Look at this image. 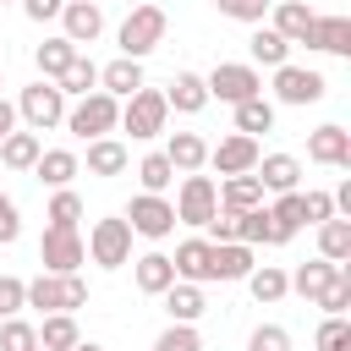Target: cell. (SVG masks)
I'll return each instance as SVG.
<instances>
[{"label": "cell", "instance_id": "35", "mask_svg": "<svg viewBox=\"0 0 351 351\" xmlns=\"http://www.w3.org/2000/svg\"><path fill=\"white\" fill-rule=\"evenodd\" d=\"M318 258L324 263H351V219H324L318 225Z\"/></svg>", "mask_w": 351, "mask_h": 351}, {"label": "cell", "instance_id": "13", "mask_svg": "<svg viewBox=\"0 0 351 351\" xmlns=\"http://www.w3.org/2000/svg\"><path fill=\"white\" fill-rule=\"evenodd\" d=\"M307 159L313 165H324V170H351V132L346 126H318V132H307Z\"/></svg>", "mask_w": 351, "mask_h": 351}, {"label": "cell", "instance_id": "18", "mask_svg": "<svg viewBox=\"0 0 351 351\" xmlns=\"http://www.w3.org/2000/svg\"><path fill=\"white\" fill-rule=\"evenodd\" d=\"M269 208V247H285L302 225H307V214H302V192H280L274 203H263Z\"/></svg>", "mask_w": 351, "mask_h": 351}, {"label": "cell", "instance_id": "5", "mask_svg": "<svg viewBox=\"0 0 351 351\" xmlns=\"http://www.w3.org/2000/svg\"><path fill=\"white\" fill-rule=\"evenodd\" d=\"M88 263H99V269H126L132 263V225L121 219V214H104V219H93L88 225Z\"/></svg>", "mask_w": 351, "mask_h": 351}, {"label": "cell", "instance_id": "1", "mask_svg": "<svg viewBox=\"0 0 351 351\" xmlns=\"http://www.w3.org/2000/svg\"><path fill=\"white\" fill-rule=\"evenodd\" d=\"M165 33H170V16H165V5H132L126 11V22L115 27V44H121V55L126 60H148L159 44H165Z\"/></svg>", "mask_w": 351, "mask_h": 351}, {"label": "cell", "instance_id": "46", "mask_svg": "<svg viewBox=\"0 0 351 351\" xmlns=\"http://www.w3.org/2000/svg\"><path fill=\"white\" fill-rule=\"evenodd\" d=\"M247 351H291V329L285 324H258L247 335Z\"/></svg>", "mask_w": 351, "mask_h": 351}, {"label": "cell", "instance_id": "30", "mask_svg": "<svg viewBox=\"0 0 351 351\" xmlns=\"http://www.w3.org/2000/svg\"><path fill=\"white\" fill-rule=\"evenodd\" d=\"M219 208H225V214L263 208V186H258V176H225V181H219Z\"/></svg>", "mask_w": 351, "mask_h": 351}, {"label": "cell", "instance_id": "14", "mask_svg": "<svg viewBox=\"0 0 351 351\" xmlns=\"http://www.w3.org/2000/svg\"><path fill=\"white\" fill-rule=\"evenodd\" d=\"M104 33V5L99 0H66V11H60V38H71L77 49L82 44H93Z\"/></svg>", "mask_w": 351, "mask_h": 351}, {"label": "cell", "instance_id": "2", "mask_svg": "<svg viewBox=\"0 0 351 351\" xmlns=\"http://www.w3.org/2000/svg\"><path fill=\"white\" fill-rule=\"evenodd\" d=\"M71 137H82V143H93V137H115L121 132V99H110V93H88V99H77V104H66V121H60Z\"/></svg>", "mask_w": 351, "mask_h": 351}, {"label": "cell", "instance_id": "7", "mask_svg": "<svg viewBox=\"0 0 351 351\" xmlns=\"http://www.w3.org/2000/svg\"><path fill=\"white\" fill-rule=\"evenodd\" d=\"M176 225H192V230H203L214 214H219V181L214 176H181V186H176Z\"/></svg>", "mask_w": 351, "mask_h": 351}, {"label": "cell", "instance_id": "44", "mask_svg": "<svg viewBox=\"0 0 351 351\" xmlns=\"http://www.w3.org/2000/svg\"><path fill=\"white\" fill-rule=\"evenodd\" d=\"M318 351H351V318H324L318 335H313Z\"/></svg>", "mask_w": 351, "mask_h": 351}, {"label": "cell", "instance_id": "43", "mask_svg": "<svg viewBox=\"0 0 351 351\" xmlns=\"http://www.w3.org/2000/svg\"><path fill=\"white\" fill-rule=\"evenodd\" d=\"M313 307H324V318H346V307H351V269H340V274H335V285H329Z\"/></svg>", "mask_w": 351, "mask_h": 351}, {"label": "cell", "instance_id": "4", "mask_svg": "<svg viewBox=\"0 0 351 351\" xmlns=\"http://www.w3.org/2000/svg\"><path fill=\"white\" fill-rule=\"evenodd\" d=\"M121 132H132V143H148V137L170 132L165 88H137L132 99H121Z\"/></svg>", "mask_w": 351, "mask_h": 351}, {"label": "cell", "instance_id": "39", "mask_svg": "<svg viewBox=\"0 0 351 351\" xmlns=\"http://www.w3.org/2000/svg\"><path fill=\"white\" fill-rule=\"evenodd\" d=\"M137 181H143V192H159V197H165V186L176 181V170H170L165 154H143V159H137Z\"/></svg>", "mask_w": 351, "mask_h": 351}, {"label": "cell", "instance_id": "20", "mask_svg": "<svg viewBox=\"0 0 351 351\" xmlns=\"http://www.w3.org/2000/svg\"><path fill=\"white\" fill-rule=\"evenodd\" d=\"M33 176H38L49 192H60V186H71V181L82 176V154H71V148H44L38 165H33Z\"/></svg>", "mask_w": 351, "mask_h": 351}, {"label": "cell", "instance_id": "25", "mask_svg": "<svg viewBox=\"0 0 351 351\" xmlns=\"http://www.w3.org/2000/svg\"><path fill=\"white\" fill-rule=\"evenodd\" d=\"M165 104H170L176 115H197V110L208 104L203 71H176V77H170V88H165Z\"/></svg>", "mask_w": 351, "mask_h": 351}, {"label": "cell", "instance_id": "22", "mask_svg": "<svg viewBox=\"0 0 351 351\" xmlns=\"http://www.w3.org/2000/svg\"><path fill=\"white\" fill-rule=\"evenodd\" d=\"M208 258H214V247H208L203 236H186V241L176 247V258H170V269H176V280H186V285H208Z\"/></svg>", "mask_w": 351, "mask_h": 351}, {"label": "cell", "instance_id": "36", "mask_svg": "<svg viewBox=\"0 0 351 351\" xmlns=\"http://www.w3.org/2000/svg\"><path fill=\"white\" fill-rule=\"evenodd\" d=\"M247 49H252V60H247V66H269V71H274V66H285V60H291V44H285L274 27H252Z\"/></svg>", "mask_w": 351, "mask_h": 351}, {"label": "cell", "instance_id": "29", "mask_svg": "<svg viewBox=\"0 0 351 351\" xmlns=\"http://www.w3.org/2000/svg\"><path fill=\"white\" fill-rule=\"evenodd\" d=\"M77 55H82V49H77L71 38H60V33H55V38H44V44L33 49V66H38V77H44V82H60V71H66Z\"/></svg>", "mask_w": 351, "mask_h": 351}, {"label": "cell", "instance_id": "37", "mask_svg": "<svg viewBox=\"0 0 351 351\" xmlns=\"http://www.w3.org/2000/svg\"><path fill=\"white\" fill-rule=\"evenodd\" d=\"M55 88H60L66 99H88V93L99 88V66H93L88 55H77V60H71V66L60 71V82H55Z\"/></svg>", "mask_w": 351, "mask_h": 351}, {"label": "cell", "instance_id": "41", "mask_svg": "<svg viewBox=\"0 0 351 351\" xmlns=\"http://www.w3.org/2000/svg\"><path fill=\"white\" fill-rule=\"evenodd\" d=\"M154 351H203V335H197V324H165Z\"/></svg>", "mask_w": 351, "mask_h": 351}, {"label": "cell", "instance_id": "15", "mask_svg": "<svg viewBox=\"0 0 351 351\" xmlns=\"http://www.w3.org/2000/svg\"><path fill=\"white\" fill-rule=\"evenodd\" d=\"M302 44L318 55H351V16H313Z\"/></svg>", "mask_w": 351, "mask_h": 351}, {"label": "cell", "instance_id": "31", "mask_svg": "<svg viewBox=\"0 0 351 351\" xmlns=\"http://www.w3.org/2000/svg\"><path fill=\"white\" fill-rule=\"evenodd\" d=\"M38 154H44V137L38 132H11V137H0V165L5 170H33L38 165Z\"/></svg>", "mask_w": 351, "mask_h": 351}, {"label": "cell", "instance_id": "27", "mask_svg": "<svg viewBox=\"0 0 351 351\" xmlns=\"http://www.w3.org/2000/svg\"><path fill=\"white\" fill-rule=\"evenodd\" d=\"M340 269H346V263H324V258H313V263H302V269H296V274H285V280H291V291H296L302 302H318V296L335 285V274H340Z\"/></svg>", "mask_w": 351, "mask_h": 351}, {"label": "cell", "instance_id": "23", "mask_svg": "<svg viewBox=\"0 0 351 351\" xmlns=\"http://www.w3.org/2000/svg\"><path fill=\"white\" fill-rule=\"evenodd\" d=\"M132 280H137V291H143V296H165V291L176 285L170 252H143V258H132Z\"/></svg>", "mask_w": 351, "mask_h": 351}, {"label": "cell", "instance_id": "32", "mask_svg": "<svg viewBox=\"0 0 351 351\" xmlns=\"http://www.w3.org/2000/svg\"><path fill=\"white\" fill-rule=\"evenodd\" d=\"M247 291H252V302L274 307V302H285V296H291V280H285V269H280V263H258V269L247 274Z\"/></svg>", "mask_w": 351, "mask_h": 351}, {"label": "cell", "instance_id": "47", "mask_svg": "<svg viewBox=\"0 0 351 351\" xmlns=\"http://www.w3.org/2000/svg\"><path fill=\"white\" fill-rule=\"evenodd\" d=\"M16 5H22V16L38 22V27H44V22H60V11H66V0H16Z\"/></svg>", "mask_w": 351, "mask_h": 351}, {"label": "cell", "instance_id": "16", "mask_svg": "<svg viewBox=\"0 0 351 351\" xmlns=\"http://www.w3.org/2000/svg\"><path fill=\"white\" fill-rule=\"evenodd\" d=\"M252 176H258V186L274 192V197H280V192H302V159H296V154H263Z\"/></svg>", "mask_w": 351, "mask_h": 351}, {"label": "cell", "instance_id": "34", "mask_svg": "<svg viewBox=\"0 0 351 351\" xmlns=\"http://www.w3.org/2000/svg\"><path fill=\"white\" fill-rule=\"evenodd\" d=\"M230 110H236V132H241V137L274 132V115H280L274 99H263V93H258V99H241V104H230Z\"/></svg>", "mask_w": 351, "mask_h": 351}, {"label": "cell", "instance_id": "40", "mask_svg": "<svg viewBox=\"0 0 351 351\" xmlns=\"http://www.w3.org/2000/svg\"><path fill=\"white\" fill-rule=\"evenodd\" d=\"M0 351H38V324L5 318V324H0Z\"/></svg>", "mask_w": 351, "mask_h": 351}, {"label": "cell", "instance_id": "8", "mask_svg": "<svg viewBox=\"0 0 351 351\" xmlns=\"http://www.w3.org/2000/svg\"><path fill=\"white\" fill-rule=\"evenodd\" d=\"M203 88H208V99H219V104H241V99H258V93H263V77H258V66H247V60H219V66L203 77Z\"/></svg>", "mask_w": 351, "mask_h": 351}, {"label": "cell", "instance_id": "51", "mask_svg": "<svg viewBox=\"0 0 351 351\" xmlns=\"http://www.w3.org/2000/svg\"><path fill=\"white\" fill-rule=\"evenodd\" d=\"M121 5H126V11H132V5H148V0H121Z\"/></svg>", "mask_w": 351, "mask_h": 351}, {"label": "cell", "instance_id": "6", "mask_svg": "<svg viewBox=\"0 0 351 351\" xmlns=\"http://www.w3.org/2000/svg\"><path fill=\"white\" fill-rule=\"evenodd\" d=\"M27 307H38V313H77V307H88V280L38 269V280H27Z\"/></svg>", "mask_w": 351, "mask_h": 351}, {"label": "cell", "instance_id": "21", "mask_svg": "<svg viewBox=\"0 0 351 351\" xmlns=\"http://www.w3.org/2000/svg\"><path fill=\"white\" fill-rule=\"evenodd\" d=\"M137 88H148V82H143V60L115 55L110 66H99V93H110V99H132Z\"/></svg>", "mask_w": 351, "mask_h": 351}, {"label": "cell", "instance_id": "24", "mask_svg": "<svg viewBox=\"0 0 351 351\" xmlns=\"http://www.w3.org/2000/svg\"><path fill=\"white\" fill-rule=\"evenodd\" d=\"M313 16H318V11H313L307 0H274V5H269V27H274L285 44H302V33H307Z\"/></svg>", "mask_w": 351, "mask_h": 351}, {"label": "cell", "instance_id": "33", "mask_svg": "<svg viewBox=\"0 0 351 351\" xmlns=\"http://www.w3.org/2000/svg\"><path fill=\"white\" fill-rule=\"evenodd\" d=\"M77 340H82L77 313H44V324H38V351H71Z\"/></svg>", "mask_w": 351, "mask_h": 351}, {"label": "cell", "instance_id": "48", "mask_svg": "<svg viewBox=\"0 0 351 351\" xmlns=\"http://www.w3.org/2000/svg\"><path fill=\"white\" fill-rule=\"evenodd\" d=\"M16 236H22V214H16L11 192H0V247H11Z\"/></svg>", "mask_w": 351, "mask_h": 351}, {"label": "cell", "instance_id": "49", "mask_svg": "<svg viewBox=\"0 0 351 351\" xmlns=\"http://www.w3.org/2000/svg\"><path fill=\"white\" fill-rule=\"evenodd\" d=\"M16 126H22V121H16V104H11V99H0V137H11Z\"/></svg>", "mask_w": 351, "mask_h": 351}, {"label": "cell", "instance_id": "11", "mask_svg": "<svg viewBox=\"0 0 351 351\" xmlns=\"http://www.w3.org/2000/svg\"><path fill=\"white\" fill-rule=\"evenodd\" d=\"M38 263H44V274H82V263H88L82 230H55V225H44V236H38Z\"/></svg>", "mask_w": 351, "mask_h": 351}, {"label": "cell", "instance_id": "12", "mask_svg": "<svg viewBox=\"0 0 351 351\" xmlns=\"http://www.w3.org/2000/svg\"><path fill=\"white\" fill-rule=\"evenodd\" d=\"M258 159H263L258 137H241V132H230V137H219V143L208 148V165L219 170V181H225V176H252Z\"/></svg>", "mask_w": 351, "mask_h": 351}, {"label": "cell", "instance_id": "53", "mask_svg": "<svg viewBox=\"0 0 351 351\" xmlns=\"http://www.w3.org/2000/svg\"><path fill=\"white\" fill-rule=\"evenodd\" d=\"M0 5H11V0H0Z\"/></svg>", "mask_w": 351, "mask_h": 351}, {"label": "cell", "instance_id": "52", "mask_svg": "<svg viewBox=\"0 0 351 351\" xmlns=\"http://www.w3.org/2000/svg\"><path fill=\"white\" fill-rule=\"evenodd\" d=\"M0 88H5V71H0Z\"/></svg>", "mask_w": 351, "mask_h": 351}, {"label": "cell", "instance_id": "28", "mask_svg": "<svg viewBox=\"0 0 351 351\" xmlns=\"http://www.w3.org/2000/svg\"><path fill=\"white\" fill-rule=\"evenodd\" d=\"M165 313H170V324H197V318L208 313V296H203V285H186V280H176V285L165 291Z\"/></svg>", "mask_w": 351, "mask_h": 351}, {"label": "cell", "instance_id": "26", "mask_svg": "<svg viewBox=\"0 0 351 351\" xmlns=\"http://www.w3.org/2000/svg\"><path fill=\"white\" fill-rule=\"evenodd\" d=\"M252 269H258V258H252V247H241V241H219L214 258H208V280H247Z\"/></svg>", "mask_w": 351, "mask_h": 351}, {"label": "cell", "instance_id": "19", "mask_svg": "<svg viewBox=\"0 0 351 351\" xmlns=\"http://www.w3.org/2000/svg\"><path fill=\"white\" fill-rule=\"evenodd\" d=\"M82 165H88V176H99V181H115V176H126L132 154H126V143H121V137H93Z\"/></svg>", "mask_w": 351, "mask_h": 351}, {"label": "cell", "instance_id": "17", "mask_svg": "<svg viewBox=\"0 0 351 351\" xmlns=\"http://www.w3.org/2000/svg\"><path fill=\"white\" fill-rule=\"evenodd\" d=\"M159 154L170 159V170H176V176H197V170L208 165V143H203L197 132H170Z\"/></svg>", "mask_w": 351, "mask_h": 351}, {"label": "cell", "instance_id": "50", "mask_svg": "<svg viewBox=\"0 0 351 351\" xmlns=\"http://www.w3.org/2000/svg\"><path fill=\"white\" fill-rule=\"evenodd\" d=\"M71 351H104V346H93V340H77V346H71Z\"/></svg>", "mask_w": 351, "mask_h": 351}, {"label": "cell", "instance_id": "10", "mask_svg": "<svg viewBox=\"0 0 351 351\" xmlns=\"http://www.w3.org/2000/svg\"><path fill=\"white\" fill-rule=\"evenodd\" d=\"M121 219H126L132 236H143V241H165V236H176V208H170V197H159V192H137V197L126 203Z\"/></svg>", "mask_w": 351, "mask_h": 351}, {"label": "cell", "instance_id": "42", "mask_svg": "<svg viewBox=\"0 0 351 351\" xmlns=\"http://www.w3.org/2000/svg\"><path fill=\"white\" fill-rule=\"evenodd\" d=\"M269 5H274V0H214V11H219V16H230V22H247V27H263Z\"/></svg>", "mask_w": 351, "mask_h": 351}, {"label": "cell", "instance_id": "38", "mask_svg": "<svg viewBox=\"0 0 351 351\" xmlns=\"http://www.w3.org/2000/svg\"><path fill=\"white\" fill-rule=\"evenodd\" d=\"M44 219H49L55 230H77V219H82V197H77L71 186H60V192L49 197V208H44Z\"/></svg>", "mask_w": 351, "mask_h": 351}, {"label": "cell", "instance_id": "3", "mask_svg": "<svg viewBox=\"0 0 351 351\" xmlns=\"http://www.w3.org/2000/svg\"><path fill=\"white\" fill-rule=\"evenodd\" d=\"M11 104H16L22 132H55V126L66 121V93H60L55 82H44V77H38V82H27Z\"/></svg>", "mask_w": 351, "mask_h": 351}, {"label": "cell", "instance_id": "45", "mask_svg": "<svg viewBox=\"0 0 351 351\" xmlns=\"http://www.w3.org/2000/svg\"><path fill=\"white\" fill-rule=\"evenodd\" d=\"M22 307H27V280L0 274V324H5V318H22Z\"/></svg>", "mask_w": 351, "mask_h": 351}, {"label": "cell", "instance_id": "9", "mask_svg": "<svg viewBox=\"0 0 351 351\" xmlns=\"http://www.w3.org/2000/svg\"><path fill=\"white\" fill-rule=\"evenodd\" d=\"M329 93V82H324V71H313V66H296V60H285V66H274V104H291V110H307V104H318Z\"/></svg>", "mask_w": 351, "mask_h": 351}]
</instances>
